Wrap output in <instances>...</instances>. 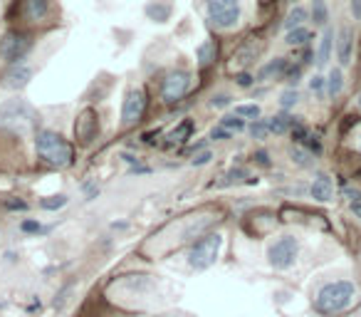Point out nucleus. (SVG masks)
<instances>
[{"instance_id":"obj_24","label":"nucleus","mask_w":361,"mask_h":317,"mask_svg":"<svg viewBox=\"0 0 361 317\" xmlns=\"http://www.w3.org/2000/svg\"><path fill=\"white\" fill-rule=\"evenodd\" d=\"M307 20H310V11L302 8V6H295L285 18V30L290 32V30H295V28H302Z\"/></svg>"},{"instance_id":"obj_20","label":"nucleus","mask_w":361,"mask_h":317,"mask_svg":"<svg viewBox=\"0 0 361 317\" xmlns=\"http://www.w3.org/2000/svg\"><path fill=\"white\" fill-rule=\"evenodd\" d=\"M334 30L331 28H326L324 30V35H322V40H319V47H317V65L319 67H324V65H329V60H331V52H334Z\"/></svg>"},{"instance_id":"obj_58","label":"nucleus","mask_w":361,"mask_h":317,"mask_svg":"<svg viewBox=\"0 0 361 317\" xmlns=\"http://www.w3.org/2000/svg\"><path fill=\"white\" fill-rule=\"evenodd\" d=\"M359 149H361V139H359Z\"/></svg>"},{"instance_id":"obj_7","label":"nucleus","mask_w":361,"mask_h":317,"mask_svg":"<svg viewBox=\"0 0 361 317\" xmlns=\"http://www.w3.org/2000/svg\"><path fill=\"white\" fill-rule=\"evenodd\" d=\"M35 47V40H32L27 32L23 30H8L6 35L0 37V60L8 62V65H18L23 62Z\"/></svg>"},{"instance_id":"obj_6","label":"nucleus","mask_w":361,"mask_h":317,"mask_svg":"<svg viewBox=\"0 0 361 317\" xmlns=\"http://www.w3.org/2000/svg\"><path fill=\"white\" fill-rule=\"evenodd\" d=\"M206 18L216 30H233L240 23V0H206Z\"/></svg>"},{"instance_id":"obj_11","label":"nucleus","mask_w":361,"mask_h":317,"mask_svg":"<svg viewBox=\"0 0 361 317\" xmlns=\"http://www.w3.org/2000/svg\"><path fill=\"white\" fill-rule=\"evenodd\" d=\"M30 80H32V67L25 65V62H18V65L8 67V72L3 75V87L20 92L30 85Z\"/></svg>"},{"instance_id":"obj_56","label":"nucleus","mask_w":361,"mask_h":317,"mask_svg":"<svg viewBox=\"0 0 361 317\" xmlns=\"http://www.w3.org/2000/svg\"><path fill=\"white\" fill-rule=\"evenodd\" d=\"M359 109H361V92H359Z\"/></svg>"},{"instance_id":"obj_37","label":"nucleus","mask_w":361,"mask_h":317,"mask_svg":"<svg viewBox=\"0 0 361 317\" xmlns=\"http://www.w3.org/2000/svg\"><path fill=\"white\" fill-rule=\"evenodd\" d=\"M213 162V151L211 149H203V151H198V154H193V159H191V167H208V164Z\"/></svg>"},{"instance_id":"obj_13","label":"nucleus","mask_w":361,"mask_h":317,"mask_svg":"<svg viewBox=\"0 0 361 317\" xmlns=\"http://www.w3.org/2000/svg\"><path fill=\"white\" fill-rule=\"evenodd\" d=\"M310 196L319 203H329L331 198H334V181H331V177L317 174L314 181H312V186H310Z\"/></svg>"},{"instance_id":"obj_34","label":"nucleus","mask_w":361,"mask_h":317,"mask_svg":"<svg viewBox=\"0 0 361 317\" xmlns=\"http://www.w3.org/2000/svg\"><path fill=\"white\" fill-rule=\"evenodd\" d=\"M72 290H75V282H67V285H62V290L55 295V300H52V305H55V310H62V307L67 305V300H70Z\"/></svg>"},{"instance_id":"obj_36","label":"nucleus","mask_w":361,"mask_h":317,"mask_svg":"<svg viewBox=\"0 0 361 317\" xmlns=\"http://www.w3.org/2000/svg\"><path fill=\"white\" fill-rule=\"evenodd\" d=\"M302 146H305V149L310 151V154H314V156H319L322 149H324V146H322V141H319V136H314V134H307V139L302 141Z\"/></svg>"},{"instance_id":"obj_2","label":"nucleus","mask_w":361,"mask_h":317,"mask_svg":"<svg viewBox=\"0 0 361 317\" xmlns=\"http://www.w3.org/2000/svg\"><path fill=\"white\" fill-rule=\"evenodd\" d=\"M0 126L11 129L16 134H30L40 131V114L37 109L23 97H11L0 104Z\"/></svg>"},{"instance_id":"obj_8","label":"nucleus","mask_w":361,"mask_h":317,"mask_svg":"<svg viewBox=\"0 0 361 317\" xmlns=\"http://www.w3.org/2000/svg\"><path fill=\"white\" fill-rule=\"evenodd\" d=\"M193 87V75L188 70H171L164 75V80H161V100L169 102V104H173V102H180L183 97L191 92Z\"/></svg>"},{"instance_id":"obj_41","label":"nucleus","mask_w":361,"mask_h":317,"mask_svg":"<svg viewBox=\"0 0 361 317\" xmlns=\"http://www.w3.org/2000/svg\"><path fill=\"white\" fill-rule=\"evenodd\" d=\"M255 82H257L255 75H250V72H238V75H235V85L243 87V90H250Z\"/></svg>"},{"instance_id":"obj_4","label":"nucleus","mask_w":361,"mask_h":317,"mask_svg":"<svg viewBox=\"0 0 361 317\" xmlns=\"http://www.w3.org/2000/svg\"><path fill=\"white\" fill-rule=\"evenodd\" d=\"M221 248H223V236L221 233H206V236L196 238V241L188 246V265L191 270L203 273L208 268H213L221 258Z\"/></svg>"},{"instance_id":"obj_21","label":"nucleus","mask_w":361,"mask_h":317,"mask_svg":"<svg viewBox=\"0 0 361 317\" xmlns=\"http://www.w3.org/2000/svg\"><path fill=\"white\" fill-rule=\"evenodd\" d=\"M297 116H292L290 112H277V114H272L270 119H267V126H270V134H287V131L292 129V124H295Z\"/></svg>"},{"instance_id":"obj_55","label":"nucleus","mask_w":361,"mask_h":317,"mask_svg":"<svg viewBox=\"0 0 361 317\" xmlns=\"http://www.w3.org/2000/svg\"><path fill=\"white\" fill-rule=\"evenodd\" d=\"M154 317H176V315H154Z\"/></svg>"},{"instance_id":"obj_28","label":"nucleus","mask_w":361,"mask_h":317,"mask_svg":"<svg viewBox=\"0 0 361 317\" xmlns=\"http://www.w3.org/2000/svg\"><path fill=\"white\" fill-rule=\"evenodd\" d=\"M310 18H312V23H314V25H326V20H329V11H326L324 0H312Z\"/></svg>"},{"instance_id":"obj_50","label":"nucleus","mask_w":361,"mask_h":317,"mask_svg":"<svg viewBox=\"0 0 361 317\" xmlns=\"http://www.w3.org/2000/svg\"><path fill=\"white\" fill-rule=\"evenodd\" d=\"M344 196L349 198L351 203H356V201H361V193L359 191H354V189H346L344 186Z\"/></svg>"},{"instance_id":"obj_32","label":"nucleus","mask_w":361,"mask_h":317,"mask_svg":"<svg viewBox=\"0 0 361 317\" xmlns=\"http://www.w3.org/2000/svg\"><path fill=\"white\" fill-rule=\"evenodd\" d=\"M20 231L25 233V236H45V226H42L37 218H23Z\"/></svg>"},{"instance_id":"obj_48","label":"nucleus","mask_w":361,"mask_h":317,"mask_svg":"<svg viewBox=\"0 0 361 317\" xmlns=\"http://www.w3.org/2000/svg\"><path fill=\"white\" fill-rule=\"evenodd\" d=\"M314 60H317V52L312 50V47H307L305 55H302V62H300V65H302V67H307V65H312Z\"/></svg>"},{"instance_id":"obj_54","label":"nucleus","mask_w":361,"mask_h":317,"mask_svg":"<svg viewBox=\"0 0 361 317\" xmlns=\"http://www.w3.org/2000/svg\"><path fill=\"white\" fill-rule=\"evenodd\" d=\"M18 261V253L16 251H8L6 253V263H16Z\"/></svg>"},{"instance_id":"obj_16","label":"nucleus","mask_w":361,"mask_h":317,"mask_svg":"<svg viewBox=\"0 0 361 317\" xmlns=\"http://www.w3.org/2000/svg\"><path fill=\"white\" fill-rule=\"evenodd\" d=\"M144 16L154 23H169L171 16H173V6L169 0H149L144 8Z\"/></svg>"},{"instance_id":"obj_49","label":"nucleus","mask_w":361,"mask_h":317,"mask_svg":"<svg viewBox=\"0 0 361 317\" xmlns=\"http://www.w3.org/2000/svg\"><path fill=\"white\" fill-rule=\"evenodd\" d=\"M203 149H208V139H201V141H196V144H191L186 149V154H198V151H203Z\"/></svg>"},{"instance_id":"obj_12","label":"nucleus","mask_w":361,"mask_h":317,"mask_svg":"<svg viewBox=\"0 0 361 317\" xmlns=\"http://www.w3.org/2000/svg\"><path fill=\"white\" fill-rule=\"evenodd\" d=\"M18 6L25 23H42L52 13V0H20Z\"/></svg>"},{"instance_id":"obj_43","label":"nucleus","mask_w":361,"mask_h":317,"mask_svg":"<svg viewBox=\"0 0 361 317\" xmlns=\"http://www.w3.org/2000/svg\"><path fill=\"white\" fill-rule=\"evenodd\" d=\"M82 193L87 196V201H94V198L99 196V186H97V181H85V184H82Z\"/></svg>"},{"instance_id":"obj_57","label":"nucleus","mask_w":361,"mask_h":317,"mask_svg":"<svg viewBox=\"0 0 361 317\" xmlns=\"http://www.w3.org/2000/svg\"><path fill=\"white\" fill-rule=\"evenodd\" d=\"M292 3H295V6H297V3H300V0H292Z\"/></svg>"},{"instance_id":"obj_22","label":"nucleus","mask_w":361,"mask_h":317,"mask_svg":"<svg viewBox=\"0 0 361 317\" xmlns=\"http://www.w3.org/2000/svg\"><path fill=\"white\" fill-rule=\"evenodd\" d=\"M218 57V42L216 40H206L196 47V62L198 67H211Z\"/></svg>"},{"instance_id":"obj_51","label":"nucleus","mask_w":361,"mask_h":317,"mask_svg":"<svg viewBox=\"0 0 361 317\" xmlns=\"http://www.w3.org/2000/svg\"><path fill=\"white\" fill-rule=\"evenodd\" d=\"M351 13H354V20H361V0H351Z\"/></svg>"},{"instance_id":"obj_10","label":"nucleus","mask_w":361,"mask_h":317,"mask_svg":"<svg viewBox=\"0 0 361 317\" xmlns=\"http://www.w3.org/2000/svg\"><path fill=\"white\" fill-rule=\"evenodd\" d=\"M97 134H99V116H97V109L87 107L75 121V139L87 146L97 139Z\"/></svg>"},{"instance_id":"obj_35","label":"nucleus","mask_w":361,"mask_h":317,"mask_svg":"<svg viewBox=\"0 0 361 317\" xmlns=\"http://www.w3.org/2000/svg\"><path fill=\"white\" fill-rule=\"evenodd\" d=\"M208 104H211L213 109H226V107L233 104V97L226 95V92H218V95L211 97V102H208Z\"/></svg>"},{"instance_id":"obj_25","label":"nucleus","mask_w":361,"mask_h":317,"mask_svg":"<svg viewBox=\"0 0 361 317\" xmlns=\"http://www.w3.org/2000/svg\"><path fill=\"white\" fill-rule=\"evenodd\" d=\"M341 90H344V72H341L339 67H334V70L326 75V95L339 97Z\"/></svg>"},{"instance_id":"obj_5","label":"nucleus","mask_w":361,"mask_h":317,"mask_svg":"<svg viewBox=\"0 0 361 317\" xmlns=\"http://www.w3.org/2000/svg\"><path fill=\"white\" fill-rule=\"evenodd\" d=\"M297 258H300V241L295 236H280L267 246V263L280 273L295 268Z\"/></svg>"},{"instance_id":"obj_17","label":"nucleus","mask_w":361,"mask_h":317,"mask_svg":"<svg viewBox=\"0 0 361 317\" xmlns=\"http://www.w3.org/2000/svg\"><path fill=\"white\" fill-rule=\"evenodd\" d=\"M121 285H124L131 295H149L156 287V277L154 275H129L121 280Z\"/></svg>"},{"instance_id":"obj_42","label":"nucleus","mask_w":361,"mask_h":317,"mask_svg":"<svg viewBox=\"0 0 361 317\" xmlns=\"http://www.w3.org/2000/svg\"><path fill=\"white\" fill-rule=\"evenodd\" d=\"M252 162H255L257 167H265V169L272 167V159H270V154H267L265 149H257L255 154H252Z\"/></svg>"},{"instance_id":"obj_31","label":"nucleus","mask_w":361,"mask_h":317,"mask_svg":"<svg viewBox=\"0 0 361 317\" xmlns=\"http://www.w3.org/2000/svg\"><path fill=\"white\" fill-rule=\"evenodd\" d=\"M247 131H250L252 139L257 141H265L267 136H270V126H267V119H255L247 124Z\"/></svg>"},{"instance_id":"obj_44","label":"nucleus","mask_w":361,"mask_h":317,"mask_svg":"<svg viewBox=\"0 0 361 317\" xmlns=\"http://www.w3.org/2000/svg\"><path fill=\"white\" fill-rule=\"evenodd\" d=\"M310 90H312V92H317V95H324V90H326V77L314 75V77L310 80Z\"/></svg>"},{"instance_id":"obj_38","label":"nucleus","mask_w":361,"mask_h":317,"mask_svg":"<svg viewBox=\"0 0 361 317\" xmlns=\"http://www.w3.org/2000/svg\"><path fill=\"white\" fill-rule=\"evenodd\" d=\"M233 136H235V134H233V131H228L226 126L218 124V126H213V129H211V134H208V139H211V141H228V139H233Z\"/></svg>"},{"instance_id":"obj_1","label":"nucleus","mask_w":361,"mask_h":317,"mask_svg":"<svg viewBox=\"0 0 361 317\" xmlns=\"http://www.w3.org/2000/svg\"><path fill=\"white\" fill-rule=\"evenodd\" d=\"M356 302V285L351 280H331L317 290L314 310L324 317H334L346 312Z\"/></svg>"},{"instance_id":"obj_39","label":"nucleus","mask_w":361,"mask_h":317,"mask_svg":"<svg viewBox=\"0 0 361 317\" xmlns=\"http://www.w3.org/2000/svg\"><path fill=\"white\" fill-rule=\"evenodd\" d=\"M3 206L8 208V211H20V213H25L27 208H30V203L25 201V198H6V203Z\"/></svg>"},{"instance_id":"obj_47","label":"nucleus","mask_w":361,"mask_h":317,"mask_svg":"<svg viewBox=\"0 0 361 317\" xmlns=\"http://www.w3.org/2000/svg\"><path fill=\"white\" fill-rule=\"evenodd\" d=\"M144 174H151V167H146V164H139V167H129V177H144Z\"/></svg>"},{"instance_id":"obj_18","label":"nucleus","mask_w":361,"mask_h":317,"mask_svg":"<svg viewBox=\"0 0 361 317\" xmlns=\"http://www.w3.org/2000/svg\"><path fill=\"white\" fill-rule=\"evenodd\" d=\"M336 55H339V62L341 65H349L351 62V55H354V32L349 28L339 32V40H336Z\"/></svg>"},{"instance_id":"obj_53","label":"nucleus","mask_w":361,"mask_h":317,"mask_svg":"<svg viewBox=\"0 0 361 317\" xmlns=\"http://www.w3.org/2000/svg\"><path fill=\"white\" fill-rule=\"evenodd\" d=\"M351 211H354V216H356V218H361V201L351 203Z\"/></svg>"},{"instance_id":"obj_45","label":"nucleus","mask_w":361,"mask_h":317,"mask_svg":"<svg viewBox=\"0 0 361 317\" xmlns=\"http://www.w3.org/2000/svg\"><path fill=\"white\" fill-rule=\"evenodd\" d=\"M159 136H161V129H149V131H144V134H141V141H144V144H149V146H156V144H159Z\"/></svg>"},{"instance_id":"obj_33","label":"nucleus","mask_w":361,"mask_h":317,"mask_svg":"<svg viewBox=\"0 0 361 317\" xmlns=\"http://www.w3.org/2000/svg\"><path fill=\"white\" fill-rule=\"evenodd\" d=\"M300 104V92L295 90V87H290V90H285L280 95V107H282V112H290L292 107H297Z\"/></svg>"},{"instance_id":"obj_19","label":"nucleus","mask_w":361,"mask_h":317,"mask_svg":"<svg viewBox=\"0 0 361 317\" xmlns=\"http://www.w3.org/2000/svg\"><path fill=\"white\" fill-rule=\"evenodd\" d=\"M250 179L252 177L245 167H233L226 177H221V181H213L211 189H226V186H235V184H247Z\"/></svg>"},{"instance_id":"obj_23","label":"nucleus","mask_w":361,"mask_h":317,"mask_svg":"<svg viewBox=\"0 0 361 317\" xmlns=\"http://www.w3.org/2000/svg\"><path fill=\"white\" fill-rule=\"evenodd\" d=\"M290 159H292V164H295V167H300V169H312V167H314V154H310V151H307L305 146H300V144L290 146Z\"/></svg>"},{"instance_id":"obj_30","label":"nucleus","mask_w":361,"mask_h":317,"mask_svg":"<svg viewBox=\"0 0 361 317\" xmlns=\"http://www.w3.org/2000/svg\"><path fill=\"white\" fill-rule=\"evenodd\" d=\"M233 114L243 116V119H245V121H255V119H260L262 112H260V104H255V102H250V104H238Z\"/></svg>"},{"instance_id":"obj_3","label":"nucleus","mask_w":361,"mask_h":317,"mask_svg":"<svg viewBox=\"0 0 361 317\" xmlns=\"http://www.w3.org/2000/svg\"><path fill=\"white\" fill-rule=\"evenodd\" d=\"M35 151L42 162L55 169H67L75 164V146L55 129H40L35 134Z\"/></svg>"},{"instance_id":"obj_15","label":"nucleus","mask_w":361,"mask_h":317,"mask_svg":"<svg viewBox=\"0 0 361 317\" xmlns=\"http://www.w3.org/2000/svg\"><path fill=\"white\" fill-rule=\"evenodd\" d=\"M196 131V121L193 119H183L176 124V129H171V134L166 136L169 141H164V149H171V146H178V144H186L188 139L193 136Z\"/></svg>"},{"instance_id":"obj_14","label":"nucleus","mask_w":361,"mask_h":317,"mask_svg":"<svg viewBox=\"0 0 361 317\" xmlns=\"http://www.w3.org/2000/svg\"><path fill=\"white\" fill-rule=\"evenodd\" d=\"M287 67H290V62H287V57H275V60L265 62V65L260 67V72H257V82L282 80V77L287 75Z\"/></svg>"},{"instance_id":"obj_40","label":"nucleus","mask_w":361,"mask_h":317,"mask_svg":"<svg viewBox=\"0 0 361 317\" xmlns=\"http://www.w3.org/2000/svg\"><path fill=\"white\" fill-rule=\"evenodd\" d=\"M300 77H302V65H290V67H287L285 80L290 82V87H295V90H297V85H300Z\"/></svg>"},{"instance_id":"obj_29","label":"nucleus","mask_w":361,"mask_h":317,"mask_svg":"<svg viewBox=\"0 0 361 317\" xmlns=\"http://www.w3.org/2000/svg\"><path fill=\"white\" fill-rule=\"evenodd\" d=\"M218 124L226 126V129L233 131V134H240V131L247 129V121L243 119V116H238V114H226L221 121H218Z\"/></svg>"},{"instance_id":"obj_26","label":"nucleus","mask_w":361,"mask_h":317,"mask_svg":"<svg viewBox=\"0 0 361 317\" xmlns=\"http://www.w3.org/2000/svg\"><path fill=\"white\" fill-rule=\"evenodd\" d=\"M67 203H70V196H67V193H55V196L40 198V208H42V211H50V213L62 211Z\"/></svg>"},{"instance_id":"obj_27","label":"nucleus","mask_w":361,"mask_h":317,"mask_svg":"<svg viewBox=\"0 0 361 317\" xmlns=\"http://www.w3.org/2000/svg\"><path fill=\"white\" fill-rule=\"evenodd\" d=\"M310 37H312V32L307 30L305 25H302V28H295V30L287 32V35H285V42H287L290 47H297V45H307V42H310Z\"/></svg>"},{"instance_id":"obj_46","label":"nucleus","mask_w":361,"mask_h":317,"mask_svg":"<svg viewBox=\"0 0 361 317\" xmlns=\"http://www.w3.org/2000/svg\"><path fill=\"white\" fill-rule=\"evenodd\" d=\"M119 159H121V162H126V164H129V167H139V164H144V162H141V159H139V156L129 154V151H121V154H119Z\"/></svg>"},{"instance_id":"obj_9","label":"nucleus","mask_w":361,"mask_h":317,"mask_svg":"<svg viewBox=\"0 0 361 317\" xmlns=\"http://www.w3.org/2000/svg\"><path fill=\"white\" fill-rule=\"evenodd\" d=\"M146 104H149V95H146L144 87H129L124 95V102H121V124L131 126L136 121H141Z\"/></svg>"},{"instance_id":"obj_52","label":"nucleus","mask_w":361,"mask_h":317,"mask_svg":"<svg viewBox=\"0 0 361 317\" xmlns=\"http://www.w3.org/2000/svg\"><path fill=\"white\" fill-rule=\"evenodd\" d=\"M111 228H114V231H126V228H129V223H126V221H119V223H111Z\"/></svg>"}]
</instances>
